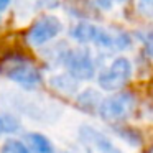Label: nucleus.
Instances as JSON below:
<instances>
[{"label": "nucleus", "instance_id": "nucleus-1", "mask_svg": "<svg viewBox=\"0 0 153 153\" xmlns=\"http://www.w3.org/2000/svg\"><path fill=\"white\" fill-rule=\"evenodd\" d=\"M0 71L23 89L33 91L41 84V73L38 71V68L22 56L5 58L4 63L0 64Z\"/></svg>", "mask_w": 153, "mask_h": 153}, {"label": "nucleus", "instance_id": "nucleus-2", "mask_svg": "<svg viewBox=\"0 0 153 153\" xmlns=\"http://www.w3.org/2000/svg\"><path fill=\"white\" fill-rule=\"evenodd\" d=\"M135 96L132 92H117L100 100L97 114L109 123H119L132 114L135 107Z\"/></svg>", "mask_w": 153, "mask_h": 153}, {"label": "nucleus", "instance_id": "nucleus-3", "mask_svg": "<svg viewBox=\"0 0 153 153\" xmlns=\"http://www.w3.org/2000/svg\"><path fill=\"white\" fill-rule=\"evenodd\" d=\"M130 77H132V63L128 58L119 56L105 69L99 73L97 82H99L100 89L109 91V92H117L128 84Z\"/></svg>", "mask_w": 153, "mask_h": 153}, {"label": "nucleus", "instance_id": "nucleus-4", "mask_svg": "<svg viewBox=\"0 0 153 153\" xmlns=\"http://www.w3.org/2000/svg\"><path fill=\"white\" fill-rule=\"evenodd\" d=\"M63 64L68 68V73L77 81H89L96 74V64L86 48H73L68 50Z\"/></svg>", "mask_w": 153, "mask_h": 153}, {"label": "nucleus", "instance_id": "nucleus-5", "mask_svg": "<svg viewBox=\"0 0 153 153\" xmlns=\"http://www.w3.org/2000/svg\"><path fill=\"white\" fill-rule=\"evenodd\" d=\"M61 31H63V23L59 18L54 15H43L30 28L27 40L33 46H41V45H46L48 41L54 40Z\"/></svg>", "mask_w": 153, "mask_h": 153}, {"label": "nucleus", "instance_id": "nucleus-6", "mask_svg": "<svg viewBox=\"0 0 153 153\" xmlns=\"http://www.w3.org/2000/svg\"><path fill=\"white\" fill-rule=\"evenodd\" d=\"M79 133H81V138H82L87 145H92L99 153H123L120 148H117V146L114 145L109 137L104 135L102 132H99V130L94 128V127L84 125V127H81Z\"/></svg>", "mask_w": 153, "mask_h": 153}, {"label": "nucleus", "instance_id": "nucleus-7", "mask_svg": "<svg viewBox=\"0 0 153 153\" xmlns=\"http://www.w3.org/2000/svg\"><path fill=\"white\" fill-rule=\"evenodd\" d=\"M51 86L61 94H66V96H74L77 92V79L74 76H71L69 73L66 74H56V76L51 77Z\"/></svg>", "mask_w": 153, "mask_h": 153}, {"label": "nucleus", "instance_id": "nucleus-8", "mask_svg": "<svg viewBox=\"0 0 153 153\" xmlns=\"http://www.w3.org/2000/svg\"><path fill=\"white\" fill-rule=\"evenodd\" d=\"M96 31L97 27L89 22H79L76 27L71 30V36L81 45H86V43H92L94 36H96Z\"/></svg>", "mask_w": 153, "mask_h": 153}, {"label": "nucleus", "instance_id": "nucleus-9", "mask_svg": "<svg viewBox=\"0 0 153 153\" xmlns=\"http://www.w3.org/2000/svg\"><path fill=\"white\" fill-rule=\"evenodd\" d=\"M28 142H30L31 148L35 150V153H56L53 143L41 133H30Z\"/></svg>", "mask_w": 153, "mask_h": 153}, {"label": "nucleus", "instance_id": "nucleus-10", "mask_svg": "<svg viewBox=\"0 0 153 153\" xmlns=\"http://www.w3.org/2000/svg\"><path fill=\"white\" fill-rule=\"evenodd\" d=\"M100 100H102V99H100V94L97 92V91H94V89L84 91V92L79 94V97H77V104H79L84 110L97 109L99 104H100Z\"/></svg>", "mask_w": 153, "mask_h": 153}, {"label": "nucleus", "instance_id": "nucleus-11", "mask_svg": "<svg viewBox=\"0 0 153 153\" xmlns=\"http://www.w3.org/2000/svg\"><path fill=\"white\" fill-rule=\"evenodd\" d=\"M117 132H119V135L122 137L125 142H128L130 145H140L142 143V137H140L138 130L132 128V127H122V128H117Z\"/></svg>", "mask_w": 153, "mask_h": 153}, {"label": "nucleus", "instance_id": "nucleus-12", "mask_svg": "<svg viewBox=\"0 0 153 153\" xmlns=\"http://www.w3.org/2000/svg\"><path fill=\"white\" fill-rule=\"evenodd\" d=\"M0 153H30V150L27 148L25 143H22L20 140H15V138H10L2 145V150Z\"/></svg>", "mask_w": 153, "mask_h": 153}, {"label": "nucleus", "instance_id": "nucleus-13", "mask_svg": "<svg viewBox=\"0 0 153 153\" xmlns=\"http://www.w3.org/2000/svg\"><path fill=\"white\" fill-rule=\"evenodd\" d=\"M132 46V38L127 31H115V50H127Z\"/></svg>", "mask_w": 153, "mask_h": 153}, {"label": "nucleus", "instance_id": "nucleus-14", "mask_svg": "<svg viewBox=\"0 0 153 153\" xmlns=\"http://www.w3.org/2000/svg\"><path fill=\"white\" fill-rule=\"evenodd\" d=\"M138 12L146 18L153 17V0H138Z\"/></svg>", "mask_w": 153, "mask_h": 153}, {"label": "nucleus", "instance_id": "nucleus-15", "mask_svg": "<svg viewBox=\"0 0 153 153\" xmlns=\"http://www.w3.org/2000/svg\"><path fill=\"white\" fill-rule=\"evenodd\" d=\"M2 122H4V130H7V132H15L20 128V122L13 115H4Z\"/></svg>", "mask_w": 153, "mask_h": 153}, {"label": "nucleus", "instance_id": "nucleus-16", "mask_svg": "<svg viewBox=\"0 0 153 153\" xmlns=\"http://www.w3.org/2000/svg\"><path fill=\"white\" fill-rule=\"evenodd\" d=\"M143 46H145V53L153 58V31H148L143 36Z\"/></svg>", "mask_w": 153, "mask_h": 153}, {"label": "nucleus", "instance_id": "nucleus-17", "mask_svg": "<svg viewBox=\"0 0 153 153\" xmlns=\"http://www.w3.org/2000/svg\"><path fill=\"white\" fill-rule=\"evenodd\" d=\"M38 4L43 8H56V7H59L61 0H38Z\"/></svg>", "mask_w": 153, "mask_h": 153}, {"label": "nucleus", "instance_id": "nucleus-18", "mask_svg": "<svg viewBox=\"0 0 153 153\" xmlns=\"http://www.w3.org/2000/svg\"><path fill=\"white\" fill-rule=\"evenodd\" d=\"M10 2H12V0H0V12L7 10V7L10 5Z\"/></svg>", "mask_w": 153, "mask_h": 153}, {"label": "nucleus", "instance_id": "nucleus-19", "mask_svg": "<svg viewBox=\"0 0 153 153\" xmlns=\"http://www.w3.org/2000/svg\"><path fill=\"white\" fill-rule=\"evenodd\" d=\"M4 132V122H2V117H0V133Z\"/></svg>", "mask_w": 153, "mask_h": 153}, {"label": "nucleus", "instance_id": "nucleus-20", "mask_svg": "<svg viewBox=\"0 0 153 153\" xmlns=\"http://www.w3.org/2000/svg\"><path fill=\"white\" fill-rule=\"evenodd\" d=\"M148 153H153V145L150 146V150H148Z\"/></svg>", "mask_w": 153, "mask_h": 153}, {"label": "nucleus", "instance_id": "nucleus-21", "mask_svg": "<svg viewBox=\"0 0 153 153\" xmlns=\"http://www.w3.org/2000/svg\"><path fill=\"white\" fill-rule=\"evenodd\" d=\"M112 2H125V0H112Z\"/></svg>", "mask_w": 153, "mask_h": 153}]
</instances>
